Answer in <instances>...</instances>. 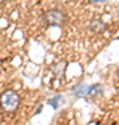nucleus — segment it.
Segmentation results:
<instances>
[{
  "label": "nucleus",
  "mask_w": 119,
  "mask_h": 125,
  "mask_svg": "<svg viewBox=\"0 0 119 125\" xmlns=\"http://www.w3.org/2000/svg\"><path fill=\"white\" fill-rule=\"evenodd\" d=\"M44 22L47 24V25H54V27H60L62 24L66 21V15L64 11L58 9H53V10H49V11H46L44 14Z\"/></svg>",
  "instance_id": "obj_2"
},
{
  "label": "nucleus",
  "mask_w": 119,
  "mask_h": 125,
  "mask_svg": "<svg viewBox=\"0 0 119 125\" xmlns=\"http://www.w3.org/2000/svg\"><path fill=\"white\" fill-rule=\"evenodd\" d=\"M73 93H75V96H84V94L89 93V86L84 85V83H80V85H78L76 88H73Z\"/></svg>",
  "instance_id": "obj_4"
},
{
  "label": "nucleus",
  "mask_w": 119,
  "mask_h": 125,
  "mask_svg": "<svg viewBox=\"0 0 119 125\" xmlns=\"http://www.w3.org/2000/svg\"><path fill=\"white\" fill-rule=\"evenodd\" d=\"M1 1H4V0H0V3H1Z\"/></svg>",
  "instance_id": "obj_7"
},
{
  "label": "nucleus",
  "mask_w": 119,
  "mask_h": 125,
  "mask_svg": "<svg viewBox=\"0 0 119 125\" xmlns=\"http://www.w3.org/2000/svg\"><path fill=\"white\" fill-rule=\"evenodd\" d=\"M101 92H102V88H101L100 83L92 86V88H89V94H93V96H94V94H101Z\"/></svg>",
  "instance_id": "obj_6"
},
{
  "label": "nucleus",
  "mask_w": 119,
  "mask_h": 125,
  "mask_svg": "<svg viewBox=\"0 0 119 125\" xmlns=\"http://www.w3.org/2000/svg\"><path fill=\"white\" fill-rule=\"evenodd\" d=\"M49 103H50V106H51L54 110H58L60 104H62V103H64V97H62V96H55V97L51 99Z\"/></svg>",
  "instance_id": "obj_5"
},
{
  "label": "nucleus",
  "mask_w": 119,
  "mask_h": 125,
  "mask_svg": "<svg viewBox=\"0 0 119 125\" xmlns=\"http://www.w3.org/2000/svg\"><path fill=\"white\" fill-rule=\"evenodd\" d=\"M107 25L104 22H102L100 18H97V20H93L92 24H90V29H92L93 32H96V33H101V32L105 31Z\"/></svg>",
  "instance_id": "obj_3"
},
{
  "label": "nucleus",
  "mask_w": 119,
  "mask_h": 125,
  "mask_svg": "<svg viewBox=\"0 0 119 125\" xmlns=\"http://www.w3.org/2000/svg\"><path fill=\"white\" fill-rule=\"evenodd\" d=\"M0 104L1 108L7 113L17 111V108L19 107V94L13 89L4 90L0 96Z\"/></svg>",
  "instance_id": "obj_1"
}]
</instances>
